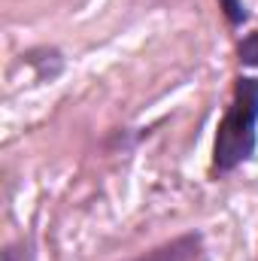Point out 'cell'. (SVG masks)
Wrapping results in <instances>:
<instances>
[{
	"instance_id": "cell-1",
	"label": "cell",
	"mask_w": 258,
	"mask_h": 261,
	"mask_svg": "<svg viewBox=\"0 0 258 261\" xmlns=\"http://www.w3.org/2000/svg\"><path fill=\"white\" fill-rule=\"evenodd\" d=\"M258 146V79L237 76L231 107L225 110L213 140V170L231 173L255 155Z\"/></svg>"
},
{
	"instance_id": "cell-2",
	"label": "cell",
	"mask_w": 258,
	"mask_h": 261,
	"mask_svg": "<svg viewBox=\"0 0 258 261\" xmlns=\"http://www.w3.org/2000/svg\"><path fill=\"white\" fill-rule=\"evenodd\" d=\"M200 246H203V237L194 231V234H183L170 243H161L152 252H143L131 261H194L200 255Z\"/></svg>"
},
{
	"instance_id": "cell-3",
	"label": "cell",
	"mask_w": 258,
	"mask_h": 261,
	"mask_svg": "<svg viewBox=\"0 0 258 261\" xmlns=\"http://www.w3.org/2000/svg\"><path fill=\"white\" fill-rule=\"evenodd\" d=\"M219 9H222L225 21H228L231 28H240L243 21H249V9H246L243 0H219Z\"/></svg>"
},
{
	"instance_id": "cell-4",
	"label": "cell",
	"mask_w": 258,
	"mask_h": 261,
	"mask_svg": "<svg viewBox=\"0 0 258 261\" xmlns=\"http://www.w3.org/2000/svg\"><path fill=\"white\" fill-rule=\"evenodd\" d=\"M237 58L243 67H258V31L246 34L240 43H237Z\"/></svg>"
},
{
	"instance_id": "cell-5",
	"label": "cell",
	"mask_w": 258,
	"mask_h": 261,
	"mask_svg": "<svg viewBox=\"0 0 258 261\" xmlns=\"http://www.w3.org/2000/svg\"><path fill=\"white\" fill-rule=\"evenodd\" d=\"M3 261H37V252H34L31 240H18L3 249Z\"/></svg>"
}]
</instances>
